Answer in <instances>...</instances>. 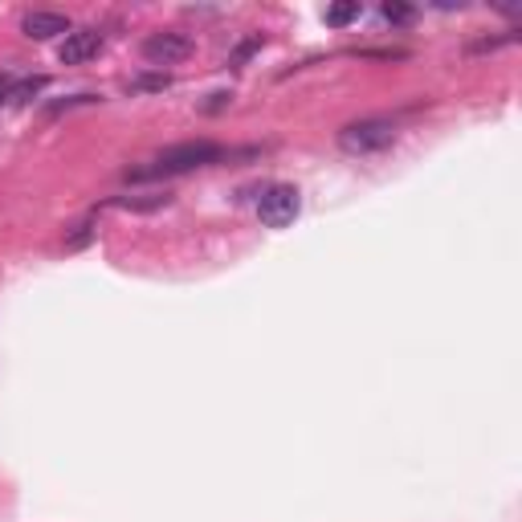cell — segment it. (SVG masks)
I'll list each match as a JSON object with an SVG mask.
<instances>
[{"mask_svg": "<svg viewBox=\"0 0 522 522\" xmlns=\"http://www.w3.org/2000/svg\"><path fill=\"white\" fill-rule=\"evenodd\" d=\"M225 160V147H217V143L208 139H196V143H176V147H168L155 164H147V168L131 172V180H160V176H184V172H196L204 168V164H217Z\"/></svg>", "mask_w": 522, "mask_h": 522, "instance_id": "cell-1", "label": "cell"}, {"mask_svg": "<svg viewBox=\"0 0 522 522\" xmlns=\"http://www.w3.org/2000/svg\"><path fill=\"white\" fill-rule=\"evenodd\" d=\"M396 143V127L388 119H359V123H347L339 131V147L347 155H376V151L392 147Z\"/></svg>", "mask_w": 522, "mask_h": 522, "instance_id": "cell-2", "label": "cell"}, {"mask_svg": "<svg viewBox=\"0 0 522 522\" xmlns=\"http://www.w3.org/2000/svg\"><path fill=\"white\" fill-rule=\"evenodd\" d=\"M298 213H302V196L294 184H274L261 192V200H257V217H261V225H270V229L294 225Z\"/></svg>", "mask_w": 522, "mask_h": 522, "instance_id": "cell-3", "label": "cell"}, {"mask_svg": "<svg viewBox=\"0 0 522 522\" xmlns=\"http://www.w3.org/2000/svg\"><path fill=\"white\" fill-rule=\"evenodd\" d=\"M143 58L151 66H180L192 58V37L184 33H151L143 37Z\"/></svg>", "mask_w": 522, "mask_h": 522, "instance_id": "cell-4", "label": "cell"}, {"mask_svg": "<svg viewBox=\"0 0 522 522\" xmlns=\"http://www.w3.org/2000/svg\"><path fill=\"white\" fill-rule=\"evenodd\" d=\"M21 33H25L29 41H49V37H58V33L70 37L74 25H70V17H66V13L33 9V13H25V17H21Z\"/></svg>", "mask_w": 522, "mask_h": 522, "instance_id": "cell-5", "label": "cell"}, {"mask_svg": "<svg viewBox=\"0 0 522 522\" xmlns=\"http://www.w3.org/2000/svg\"><path fill=\"white\" fill-rule=\"evenodd\" d=\"M98 49H102V33H98V29H74V33L62 41L58 58H62L66 66H82V62H90Z\"/></svg>", "mask_w": 522, "mask_h": 522, "instance_id": "cell-6", "label": "cell"}, {"mask_svg": "<svg viewBox=\"0 0 522 522\" xmlns=\"http://www.w3.org/2000/svg\"><path fill=\"white\" fill-rule=\"evenodd\" d=\"M172 196L168 192H139V196H115V208H131V213H151V208H164Z\"/></svg>", "mask_w": 522, "mask_h": 522, "instance_id": "cell-7", "label": "cell"}, {"mask_svg": "<svg viewBox=\"0 0 522 522\" xmlns=\"http://www.w3.org/2000/svg\"><path fill=\"white\" fill-rule=\"evenodd\" d=\"M359 13H363L359 0H339V4H331V9H327V25L331 29H343V25H351Z\"/></svg>", "mask_w": 522, "mask_h": 522, "instance_id": "cell-8", "label": "cell"}, {"mask_svg": "<svg viewBox=\"0 0 522 522\" xmlns=\"http://www.w3.org/2000/svg\"><path fill=\"white\" fill-rule=\"evenodd\" d=\"M94 221H82V225H74V233L70 237H66V249H70V253H78V249H86L90 241H94Z\"/></svg>", "mask_w": 522, "mask_h": 522, "instance_id": "cell-9", "label": "cell"}, {"mask_svg": "<svg viewBox=\"0 0 522 522\" xmlns=\"http://www.w3.org/2000/svg\"><path fill=\"white\" fill-rule=\"evenodd\" d=\"M37 90H45V78H29V82H17V86H13V102H9V107H21V102H29V98L37 94Z\"/></svg>", "mask_w": 522, "mask_h": 522, "instance_id": "cell-10", "label": "cell"}, {"mask_svg": "<svg viewBox=\"0 0 522 522\" xmlns=\"http://www.w3.org/2000/svg\"><path fill=\"white\" fill-rule=\"evenodd\" d=\"M416 17V9H408V4H384V21H392V25H408V21Z\"/></svg>", "mask_w": 522, "mask_h": 522, "instance_id": "cell-11", "label": "cell"}, {"mask_svg": "<svg viewBox=\"0 0 522 522\" xmlns=\"http://www.w3.org/2000/svg\"><path fill=\"white\" fill-rule=\"evenodd\" d=\"M13 86H17V78L13 74H0V111L13 102Z\"/></svg>", "mask_w": 522, "mask_h": 522, "instance_id": "cell-12", "label": "cell"}, {"mask_svg": "<svg viewBox=\"0 0 522 522\" xmlns=\"http://www.w3.org/2000/svg\"><path fill=\"white\" fill-rule=\"evenodd\" d=\"M168 86V78H139L135 82V90H164Z\"/></svg>", "mask_w": 522, "mask_h": 522, "instance_id": "cell-13", "label": "cell"}]
</instances>
